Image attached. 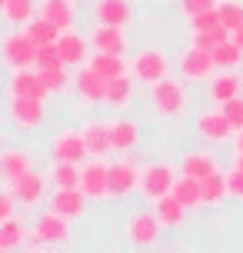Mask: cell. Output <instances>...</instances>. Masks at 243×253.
I'll return each instance as SVG.
<instances>
[{"mask_svg":"<svg viewBox=\"0 0 243 253\" xmlns=\"http://www.w3.org/2000/svg\"><path fill=\"white\" fill-rule=\"evenodd\" d=\"M147 100L154 107L157 117H163V120H177L190 110V84L183 80V77H163V80H157L154 87H147Z\"/></svg>","mask_w":243,"mask_h":253,"instance_id":"cell-1","label":"cell"},{"mask_svg":"<svg viewBox=\"0 0 243 253\" xmlns=\"http://www.w3.org/2000/svg\"><path fill=\"white\" fill-rule=\"evenodd\" d=\"M163 223H160V216L157 210H133L127 216V223H123V243H127L130 250H154L157 243H160V233H163Z\"/></svg>","mask_w":243,"mask_h":253,"instance_id":"cell-2","label":"cell"},{"mask_svg":"<svg viewBox=\"0 0 243 253\" xmlns=\"http://www.w3.org/2000/svg\"><path fill=\"white\" fill-rule=\"evenodd\" d=\"M37 50H40V43L27 34V27H7L3 43H0V57H3V67L7 70L37 67Z\"/></svg>","mask_w":243,"mask_h":253,"instance_id":"cell-3","label":"cell"},{"mask_svg":"<svg viewBox=\"0 0 243 253\" xmlns=\"http://www.w3.org/2000/svg\"><path fill=\"white\" fill-rule=\"evenodd\" d=\"M173 67H177V60H173L166 50H160V47H143V50L133 53L130 74L137 77L143 87H154L157 80H163V77L173 74Z\"/></svg>","mask_w":243,"mask_h":253,"instance_id":"cell-4","label":"cell"},{"mask_svg":"<svg viewBox=\"0 0 243 253\" xmlns=\"http://www.w3.org/2000/svg\"><path fill=\"white\" fill-rule=\"evenodd\" d=\"M217 70H220V67H217L213 50H206V47L193 43V40L177 53V74L183 77L187 84H206Z\"/></svg>","mask_w":243,"mask_h":253,"instance_id":"cell-5","label":"cell"},{"mask_svg":"<svg viewBox=\"0 0 243 253\" xmlns=\"http://www.w3.org/2000/svg\"><path fill=\"white\" fill-rule=\"evenodd\" d=\"M180 177V167L166 164V160H150L143 164V173H140V197L147 203H157L160 197L173 193V183Z\"/></svg>","mask_w":243,"mask_h":253,"instance_id":"cell-6","label":"cell"},{"mask_svg":"<svg viewBox=\"0 0 243 253\" xmlns=\"http://www.w3.org/2000/svg\"><path fill=\"white\" fill-rule=\"evenodd\" d=\"M193 130H197V137L203 140L206 147H223V143H233V137H237L230 117L223 114V107H220V103H217V107L200 110L197 120H193Z\"/></svg>","mask_w":243,"mask_h":253,"instance_id":"cell-7","label":"cell"},{"mask_svg":"<svg viewBox=\"0 0 243 253\" xmlns=\"http://www.w3.org/2000/svg\"><path fill=\"white\" fill-rule=\"evenodd\" d=\"M7 120L20 133H34L47 124V107L37 97H7Z\"/></svg>","mask_w":243,"mask_h":253,"instance_id":"cell-8","label":"cell"},{"mask_svg":"<svg viewBox=\"0 0 243 253\" xmlns=\"http://www.w3.org/2000/svg\"><path fill=\"white\" fill-rule=\"evenodd\" d=\"M47 153H50V160H67V164H83V160H90V147H87V140H83V130L80 126L57 130L53 140L47 143Z\"/></svg>","mask_w":243,"mask_h":253,"instance_id":"cell-9","label":"cell"},{"mask_svg":"<svg viewBox=\"0 0 243 253\" xmlns=\"http://www.w3.org/2000/svg\"><path fill=\"white\" fill-rule=\"evenodd\" d=\"M80 190H83L93 203L114 200V193H110V160H107V157H90V160H83Z\"/></svg>","mask_w":243,"mask_h":253,"instance_id":"cell-10","label":"cell"},{"mask_svg":"<svg viewBox=\"0 0 243 253\" xmlns=\"http://www.w3.org/2000/svg\"><path fill=\"white\" fill-rule=\"evenodd\" d=\"M140 173L143 167L133 157L110 160V193H114V200H127L133 193H140Z\"/></svg>","mask_w":243,"mask_h":253,"instance_id":"cell-11","label":"cell"},{"mask_svg":"<svg viewBox=\"0 0 243 253\" xmlns=\"http://www.w3.org/2000/svg\"><path fill=\"white\" fill-rule=\"evenodd\" d=\"M13 190V197L20 207L27 210H37V207H47V197H50V173H37V170H30L27 177L13 180L7 183Z\"/></svg>","mask_w":243,"mask_h":253,"instance_id":"cell-12","label":"cell"},{"mask_svg":"<svg viewBox=\"0 0 243 253\" xmlns=\"http://www.w3.org/2000/svg\"><path fill=\"white\" fill-rule=\"evenodd\" d=\"M74 97H77L80 110L103 107V97H107V77H100L93 67H80L77 74H74Z\"/></svg>","mask_w":243,"mask_h":253,"instance_id":"cell-13","label":"cell"},{"mask_svg":"<svg viewBox=\"0 0 243 253\" xmlns=\"http://www.w3.org/2000/svg\"><path fill=\"white\" fill-rule=\"evenodd\" d=\"M34 230L43 237L47 250H53V247H67V243L74 240V220L64 216V213H57V210H50V207H47V210H40Z\"/></svg>","mask_w":243,"mask_h":253,"instance_id":"cell-14","label":"cell"},{"mask_svg":"<svg viewBox=\"0 0 243 253\" xmlns=\"http://www.w3.org/2000/svg\"><path fill=\"white\" fill-rule=\"evenodd\" d=\"M90 17L93 24H114V27H133L137 7L130 0H90Z\"/></svg>","mask_w":243,"mask_h":253,"instance_id":"cell-15","label":"cell"},{"mask_svg":"<svg viewBox=\"0 0 243 253\" xmlns=\"http://www.w3.org/2000/svg\"><path fill=\"white\" fill-rule=\"evenodd\" d=\"M90 203L93 200L80 187H53L50 197H47V207L57 210V213H64V216H70V220H83Z\"/></svg>","mask_w":243,"mask_h":253,"instance_id":"cell-16","label":"cell"},{"mask_svg":"<svg viewBox=\"0 0 243 253\" xmlns=\"http://www.w3.org/2000/svg\"><path fill=\"white\" fill-rule=\"evenodd\" d=\"M57 50H60L67 67L80 70V67H87L90 53H93V43H90V34H80L77 27H74V30H64L57 37Z\"/></svg>","mask_w":243,"mask_h":253,"instance_id":"cell-17","label":"cell"},{"mask_svg":"<svg viewBox=\"0 0 243 253\" xmlns=\"http://www.w3.org/2000/svg\"><path fill=\"white\" fill-rule=\"evenodd\" d=\"M137 87H140V80L133 74H123V77H114V80H107V97H103V107L107 110H114V114H127L133 100H137Z\"/></svg>","mask_w":243,"mask_h":253,"instance_id":"cell-18","label":"cell"},{"mask_svg":"<svg viewBox=\"0 0 243 253\" xmlns=\"http://www.w3.org/2000/svg\"><path fill=\"white\" fill-rule=\"evenodd\" d=\"M203 90H206V100L210 103L233 100V97L243 93V70H217V74L203 84Z\"/></svg>","mask_w":243,"mask_h":253,"instance_id":"cell-19","label":"cell"},{"mask_svg":"<svg viewBox=\"0 0 243 253\" xmlns=\"http://www.w3.org/2000/svg\"><path fill=\"white\" fill-rule=\"evenodd\" d=\"M7 97H37V100H47L50 90H47V84H43L37 67H27V70H10Z\"/></svg>","mask_w":243,"mask_h":253,"instance_id":"cell-20","label":"cell"},{"mask_svg":"<svg viewBox=\"0 0 243 253\" xmlns=\"http://www.w3.org/2000/svg\"><path fill=\"white\" fill-rule=\"evenodd\" d=\"M30 170H34V153L27 147H17V143L3 147V153H0V177H3V183L27 177Z\"/></svg>","mask_w":243,"mask_h":253,"instance_id":"cell-21","label":"cell"},{"mask_svg":"<svg viewBox=\"0 0 243 253\" xmlns=\"http://www.w3.org/2000/svg\"><path fill=\"white\" fill-rule=\"evenodd\" d=\"M90 43H93V50L127 53V50H130L127 27H114V24H93V30H90Z\"/></svg>","mask_w":243,"mask_h":253,"instance_id":"cell-22","label":"cell"},{"mask_svg":"<svg viewBox=\"0 0 243 253\" xmlns=\"http://www.w3.org/2000/svg\"><path fill=\"white\" fill-rule=\"evenodd\" d=\"M40 17H47L50 24L64 30H74L77 27V17H80V7L77 0H40Z\"/></svg>","mask_w":243,"mask_h":253,"instance_id":"cell-23","label":"cell"},{"mask_svg":"<svg viewBox=\"0 0 243 253\" xmlns=\"http://www.w3.org/2000/svg\"><path fill=\"white\" fill-rule=\"evenodd\" d=\"M83 140L90 147V157H107L114 150V137H110V120H83L80 124Z\"/></svg>","mask_w":243,"mask_h":253,"instance_id":"cell-24","label":"cell"},{"mask_svg":"<svg viewBox=\"0 0 243 253\" xmlns=\"http://www.w3.org/2000/svg\"><path fill=\"white\" fill-rule=\"evenodd\" d=\"M150 207L157 210V216H160V223H163L166 230H183L187 223H190V213H193V210H187V207H183L173 193L160 197V200L150 203Z\"/></svg>","mask_w":243,"mask_h":253,"instance_id":"cell-25","label":"cell"},{"mask_svg":"<svg viewBox=\"0 0 243 253\" xmlns=\"http://www.w3.org/2000/svg\"><path fill=\"white\" fill-rule=\"evenodd\" d=\"M110 137H114V150L117 153H130L137 143H140V124L133 117L117 114L110 120Z\"/></svg>","mask_w":243,"mask_h":253,"instance_id":"cell-26","label":"cell"},{"mask_svg":"<svg viewBox=\"0 0 243 253\" xmlns=\"http://www.w3.org/2000/svg\"><path fill=\"white\" fill-rule=\"evenodd\" d=\"M177 167H180V173L203 180V177H210V173H217V170H220V160L210 150H187L183 157H180Z\"/></svg>","mask_w":243,"mask_h":253,"instance_id":"cell-27","label":"cell"},{"mask_svg":"<svg viewBox=\"0 0 243 253\" xmlns=\"http://www.w3.org/2000/svg\"><path fill=\"white\" fill-rule=\"evenodd\" d=\"M40 13V0H0V17L7 27H27Z\"/></svg>","mask_w":243,"mask_h":253,"instance_id":"cell-28","label":"cell"},{"mask_svg":"<svg viewBox=\"0 0 243 253\" xmlns=\"http://www.w3.org/2000/svg\"><path fill=\"white\" fill-rule=\"evenodd\" d=\"M87 67H93V70H97L100 77H107V80L130 74L127 53H110V50H93V53H90V60H87Z\"/></svg>","mask_w":243,"mask_h":253,"instance_id":"cell-29","label":"cell"},{"mask_svg":"<svg viewBox=\"0 0 243 253\" xmlns=\"http://www.w3.org/2000/svg\"><path fill=\"white\" fill-rule=\"evenodd\" d=\"M173 197H177L187 210H200V207H206V200H203V180L187 177V173H180V177H177V183H173Z\"/></svg>","mask_w":243,"mask_h":253,"instance_id":"cell-30","label":"cell"},{"mask_svg":"<svg viewBox=\"0 0 243 253\" xmlns=\"http://www.w3.org/2000/svg\"><path fill=\"white\" fill-rule=\"evenodd\" d=\"M227 197H230V173L217 170V173L203 177V200H206V207H213V210H217Z\"/></svg>","mask_w":243,"mask_h":253,"instance_id":"cell-31","label":"cell"},{"mask_svg":"<svg viewBox=\"0 0 243 253\" xmlns=\"http://www.w3.org/2000/svg\"><path fill=\"white\" fill-rule=\"evenodd\" d=\"M24 243H27V227L17 220V216L0 220V250L10 253V250H20Z\"/></svg>","mask_w":243,"mask_h":253,"instance_id":"cell-32","label":"cell"},{"mask_svg":"<svg viewBox=\"0 0 243 253\" xmlns=\"http://www.w3.org/2000/svg\"><path fill=\"white\" fill-rule=\"evenodd\" d=\"M50 180L53 187H80V173H83V164H67V160H50Z\"/></svg>","mask_w":243,"mask_h":253,"instance_id":"cell-33","label":"cell"},{"mask_svg":"<svg viewBox=\"0 0 243 253\" xmlns=\"http://www.w3.org/2000/svg\"><path fill=\"white\" fill-rule=\"evenodd\" d=\"M213 57H217L220 70H240L243 67V47L233 37H227L220 47H213Z\"/></svg>","mask_w":243,"mask_h":253,"instance_id":"cell-34","label":"cell"},{"mask_svg":"<svg viewBox=\"0 0 243 253\" xmlns=\"http://www.w3.org/2000/svg\"><path fill=\"white\" fill-rule=\"evenodd\" d=\"M40 77H43V84H47V90H50L53 97H60V93H67V90H74V77H70V67H53V70H40Z\"/></svg>","mask_w":243,"mask_h":253,"instance_id":"cell-35","label":"cell"},{"mask_svg":"<svg viewBox=\"0 0 243 253\" xmlns=\"http://www.w3.org/2000/svg\"><path fill=\"white\" fill-rule=\"evenodd\" d=\"M187 27H190V34H203V30H217V27H227V24L220 17V7H210V10H200L193 17H187Z\"/></svg>","mask_w":243,"mask_h":253,"instance_id":"cell-36","label":"cell"},{"mask_svg":"<svg viewBox=\"0 0 243 253\" xmlns=\"http://www.w3.org/2000/svg\"><path fill=\"white\" fill-rule=\"evenodd\" d=\"M27 34L37 40V43H57V37H60V27L50 24L47 17H40V13H37V17L27 24Z\"/></svg>","mask_w":243,"mask_h":253,"instance_id":"cell-37","label":"cell"},{"mask_svg":"<svg viewBox=\"0 0 243 253\" xmlns=\"http://www.w3.org/2000/svg\"><path fill=\"white\" fill-rule=\"evenodd\" d=\"M227 37H233L230 27H217V30H203V34H190L193 43H200V47H206V50H213V47H220Z\"/></svg>","mask_w":243,"mask_h":253,"instance_id":"cell-38","label":"cell"},{"mask_svg":"<svg viewBox=\"0 0 243 253\" xmlns=\"http://www.w3.org/2000/svg\"><path fill=\"white\" fill-rule=\"evenodd\" d=\"M220 17L230 30L243 27V0H220Z\"/></svg>","mask_w":243,"mask_h":253,"instance_id":"cell-39","label":"cell"},{"mask_svg":"<svg viewBox=\"0 0 243 253\" xmlns=\"http://www.w3.org/2000/svg\"><path fill=\"white\" fill-rule=\"evenodd\" d=\"M53 67H67L60 50H57V43H40L37 50V70H53Z\"/></svg>","mask_w":243,"mask_h":253,"instance_id":"cell-40","label":"cell"},{"mask_svg":"<svg viewBox=\"0 0 243 253\" xmlns=\"http://www.w3.org/2000/svg\"><path fill=\"white\" fill-rule=\"evenodd\" d=\"M220 107H223V114L230 117L233 130H243V93L233 97V100H227V103H220Z\"/></svg>","mask_w":243,"mask_h":253,"instance_id":"cell-41","label":"cell"},{"mask_svg":"<svg viewBox=\"0 0 243 253\" xmlns=\"http://www.w3.org/2000/svg\"><path fill=\"white\" fill-rule=\"evenodd\" d=\"M177 7L183 17H193L200 10H210V7H220V0H177Z\"/></svg>","mask_w":243,"mask_h":253,"instance_id":"cell-42","label":"cell"},{"mask_svg":"<svg viewBox=\"0 0 243 253\" xmlns=\"http://www.w3.org/2000/svg\"><path fill=\"white\" fill-rule=\"evenodd\" d=\"M17 197H13L10 187H3V193H0V220H10V216H17Z\"/></svg>","mask_w":243,"mask_h":253,"instance_id":"cell-43","label":"cell"},{"mask_svg":"<svg viewBox=\"0 0 243 253\" xmlns=\"http://www.w3.org/2000/svg\"><path fill=\"white\" fill-rule=\"evenodd\" d=\"M230 197L243 200V170H237V167H230Z\"/></svg>","mask_w":243,"mask_h":253,"instance_id":"cell-44","label":"cell"},{"mask_svg":"<svg viewBox=\"0 0 243 253\" xmlns=\"http://www.w3.org/2000/svg\"><path fill=\"white\" fill-rule=\"evenodd\" d=\"M24 247H27V250H34V253H37V250H47V243H43V237H40V233H37L34 227L27 230V243H24Z\"/></svg>","mask_w":243,"mask_h":253,"instance_id":"cell-45","label":"cell"},{"mask_svg":"<svg viewBox=\"0 0 243 253\" xmlns=\"http://www.w3.org/2000/svg\"><path fill=\"white\" fill-rule=\"evenodd\" d=\"M233 153H243V130H237V137H233Z\"/></svg>","mask_w":243,"mask_h":253,"instance_id":"cell-46","label":"cell"},{"mask_svg":"<svg viewBox=\"0 0 243 253\" xmlns=\"http://www.w3.org/2000/svg\"><path fill=\"white\" fill-rule=\"evenodd\" d=\"M233 167H237V170H243V153H233Z\"/></svg>","mask_w":243,"mask_h":253,"instance_id":"cell-47","label":"cell"},{"mask_svg":"<svg viewBox=\"0 0 243 253\" xmlns=\"http://www.w3.org/2000/svg\"><path fill=\"white\" fill-rule=\"evenodd\" d=\"M233 40H237V43L243 47V27H237V30H233Z\"/></svg>","mask_w":243,"mask_h":253,"instance_id":"cell-48","label":"cell"}]
</instances>
